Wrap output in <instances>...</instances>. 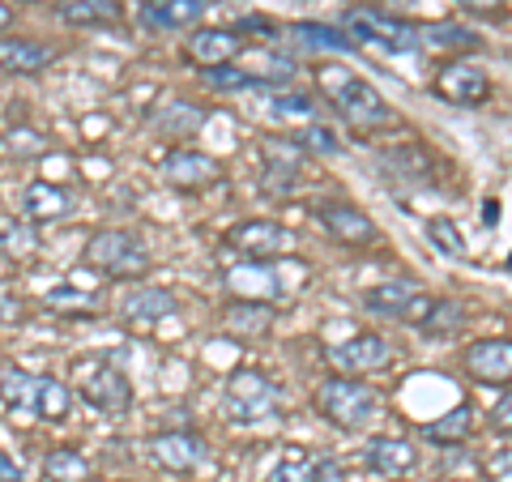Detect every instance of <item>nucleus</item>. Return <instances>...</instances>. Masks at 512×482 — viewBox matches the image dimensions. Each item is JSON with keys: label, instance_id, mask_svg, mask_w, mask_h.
<instances>
[{"label": "nucleus", "instance_id": "obj_1", "mask_svg": "<svg viewBox=\"0 0 512 482\" xmlns=\"http://www.w3.org/2000/svg\"><path fill=\"white\" fill-rule=\"evenodd\" d=\"M320 90L329 94V103L342 111V120L355 128V133H380V128H389L397 120L393 107L384 103V94L367 82V77L338 69V64L320 69Z\"/></svg>", "mask_w": 512, "mask_h": 482}, {"label": "nucleus", "instance_id": "obj_2", "mask_svg": "<svg viewBox=\"0 0 512 482\" xmlns=\"http://www.w3.org/2000/svg\"><path fill=\"white\" fill-rule=\"evenodd\" d=\"M316 410L338 431H363L376 423L380 393L367 380H325L316 389Z\"/></svg>", "mask_w": 512, "mask_h": 482}, {"label": "nucleus", "instance_id": "obj_3", "mask_svg": "<svg viewBox=\"0 0 512 482\" xmlns=\"http://www.w3.org/2000/svg\"><path fill=\"white\" fill-rule=\"evenodd\" d=\"M278 401H282L278 384L265 372H256V367H235L227 384H222V414L231 423H261L278 410Z\"/></svg>", "mask_w": 512, "mask_h": 482}, {"label": "nucleus", "instance_id": "obj_4", "mask_svg": "<svg viewBox=\"0 0 512 482\" xmlns=\"http://www.w3.org/2000/svg\"><path fill=\"white\" fill-rule=\"evenodd\" d=\"M82 265L107 273V278H141V273H150V252L128 231H94L82 252Z\"/></svg>", "mask_w": 512, "mask_h": 482}, {"label": "nucleus", "instance_id": "obj_5", "mask_svg": "<svg viewBox=\"0 0 512 482\" xmlns=\"http://www.w3.org/2000/svg\"><path fill=\"white\" fill-rule=\"evenodd\" d=\"M77 393H82L86 406L107 414V419H120V414L133 406V384H128V376L107 359L77 363Z\"/></svg>", "mask_w": 512, "mask_h": 482}, {"label": "nucleus", "instance_id": "obj_6", "mask_svg": "<svg viewBox=\"0 0 512 482\" xmlns=\"http://www.w3.org/2000/svg\"><path fill=\"white\" fill-rule=\"evenodd\" d=\"M363 308L376 312V316L402 320V325H423L427 312L436 308V299H431L414 278H393V282H380L372 291H363Z\"/></svg>", "mask_w": 512, "mask_h": 482}, {"label": "nucleus", "instance_id": "obj_7", "mask_svg": "<svg viewBox=\"0 0 512 482\" xmlns=\"http://www.w3.org/2000/svg\"><path fill=\"white\" fill-rule=\"evenodd\" d=\"M227 248L244 252L248 261H274V256H286L295 248V231L269 218H244L227 231Z\"/></svg>", "mask_w": 512, "mask_h": 482}, {"label": "nucleus", "instance_id": "obj_8", "mask_svg": "<svg viewBox=\"0 0 512 482\" xmlns=\"http://www.w3.org/2000/svg\"><path fill=\"white\" fill-rule=\"evenodd\" d=\"M346 26L359 35V43H384V47H393V52H414V47H423V26H410L402 18H393V13L359 9L346 18Z\"/></svg>", "mask_w": 512, "mask_h": 482}, {"label": "nucleus", "instance_id": "obj_9", "mask_svg": "<svg viewBox=\"0 0 512 482\" xmlns=\"http://www.w3.org/2000/svg\"><path fill=\"white\" fill-rule=\"evenodd\" d=\"M150 457H154L158 470H167V474H192L205 457H210V444H205L192 427H171V431H158L150 440Z\"/></svg>", "mask_w": 512, "mask_h": 482}, {"label": "nucleus", "instance_id": "obj_10", "mask_svg": "<svg viewBox=\"0 0 512 482\" xmlns=\"http://www.w3.org/2000/svg\"><path fill=\"white\" fill-rule=\"evenodd\" d=\"M158 175L171 184V188H180V192H205V188H214L222 180V163L214 154H201V150H188V146H175L167 158H163V167H158Z\"/></svg>", "mask_w": 512, "mask_h": 482}, {"label": "nucleus", "instance_id": "obj_11", "mask_svg": "<svg viewBox=\"0 0 512 482\" xmlns=\"http://www.w3.org/2000/svg\"><path fill=\"white\" fill-rule=\"evenodd\" d=\"M325 363L338 367L346 376H363V372H380V367L393 363V346L384 342L380 333H359L346 337L338 346H325Z\"/></svg>", "mask_w": 512, "mask_h": 482}, {"label": "nucleus", "instance_id": "obj_12", "mask_svg": "<svg viewBox=\"0 0 512 482\" xmlns=\"http://www.w3.org/2000/svg\"><path fill=\"white\" fill-rule=\"evenodd\" d=\"M316 222L333 239H338V244H346V248H372V244H380V227L363 210H355V205H346V201L316 205Z\"/></svg>", "mask_w": 512, "mask_h": 482}, {"label": "nucleus", "instance_id": "obj_13", "mask_svg": "<svg viewBox=\"0 0 512 482\" xmlns=\"http://www.w3.org/2000/svg\"><path fill=\"white\" fill-rule=\"evenodd\" d=\"M436 94L457 107H474V103H487L491 94V77L478 69L470 60H448L444 69L436 73Z\"/></svg>", "mask_w": 512, "mask_h": 482}, {"label": "nucleus", "instance_id": "obj_14", "mask_svg": "<svg viewBox=\"0 0 512 482\" xmlns=\"http://www.w3.org/2000/svg\"><path fill=\"white\" fill-rule=\"evenodd\" d=\"M244 52V39L231 26H201L188 35V60L201 64V69H222Z\"/></svg>", "mask_w": 512, "mask_h": 482}, {"label": "nucleus", "instance_id": "obj_15", "mask_svg": "<svg viewBox=\"0 0 512 482\" xmlns=\"http://www.w3.org/2000/svg\"><path fill=\"white\" fill-rule=\"evenodd\" d=\"M363 461H367V470L380 478H402L419 465V448L402 436H372L363 448Z\"/></svg>", "mask_w": 512, "mask_h": 482}, {"label": "nucleus", "instance_id": "obj_16", "mask_svg": "<svg viewBox=\"0 0 512 482\" xmlns=\"http://www.w3.org/2000/svg\"><path fill=\"white\" fill-rule=\"evenodd\" d=\"M175 308H180L175 295L167 286H154V282H137L133 291L120 299V316L128 325H158V320H167Z\"/></svg>", "mask_w": 512, "mask_h": 482}, {"label": "nucleus", "instance_id": "obj_17", "mask_svg": "<svg viewBox=\"0 0 512 482\" xmlns=\"http://www.w3.org/2000/svg\"><path fill=\"white\" fill-rule=\"evenodd\" d=\"M466 372L483 384H500L512 376V337H483L466 346Z\"/></svg>", "mask_w": 512, "mask_h": 482}, {"label": "nucleus", "instance_id": "obj_18", "mask_svg": "<svg viewBox=\"0 0 512 482\" xmlns=\"http://www.w3.org/2000/svg\"><path fill=\"white\" fill-rule=\"evenodd\" d=\"M222 286H227L231 295H239V299H252V303H269V299H278L286 291V286L278 282V273L269 269L265 261H244V265L227 269Z\"/></svg>", "mask_w": 512, "mask_h": 482}, {"label": "nucleus", "instance_id": "obj_19", "mask_svg": "<svg viewBox=\"0 0 512 482\" xmlns=\"http://www.w3.org/2000/svg\"><path fill=\"white\" fill-rule=\"evenodd\" d=\"M73 214V192L52 180H35L22 192V218L26 222H60Z\"/></svg>", "mask_w": 512, "mask_h": 482}, {"label": "nucleus", "instance_id": "obj_20", "mask_svg": "<svg viewBox=\"0 0 512 482\" xmlns=\"http://www.w3.org/2000/svg\"><path fill=\"white\" fill-rule=\"evenodd\" d=\"M299 163H303V150L299 141H265V192L274 197H286L295 192L299 184Z\"/></svg>", "mask_w": 512, "mask_h": 482}, {"label": "nucleus", "instance_id": "obj_21", "mask_svg": "<svg viewBox=\"0 0 512 482\" xmlns=\"http://www.w3.org/2000/svg\"><path fill=\"white\" fill-rule=\"evenodd\" d=\"M56 52L47 43L35 39H0V73L9 77H35L43 69H52Z\"/></svg>", "mask_w": 512, "mask_h": 482}, {"label": "nucleus", "instance_id": "obj_22", "mask_svg": "<svg viewBox=\"0 0 512 482\" xmlns=\"http://www.w3.org/2000/svg\"><path fill=\"white\" fill-rule=\"evenodd\" d=\"M205 0H146L141 9V22L154 30H192L205 18Z\"/></svg>", "mask_w": 512, "mask_h": 482}, {"label": "nucleus", "instance_id": "obj_23", "mask_svg": "<svg viewBox=\"0 0 512 482\" xmlns=\"http://www.w3.org/2000/svg\"><path fill=\"white\" fill-rule=\"evenodd\" d=\"M0 401L5 410L18 419V414H30L39 419V401H43V376H30V372H9L5 384H0Z\"/></svg>", "mask_w": 512, "mask_h": 482}, {"label": "nucleus", "instance_id": "obj_24", "mask_svg": "<svg viewBox=\"0 0 512 482\" xmlns=\"http://www.w3.org/2000/svg\"><path fill=\"white\" fill-rule=\"evenodd\" d=\"M56 13L64 26H77V30H90V26H111L120 18V5L116 0H56Z\"/></svg>", "mask_w": 512, "mask_h": 482}, {"label": "nucleus", "instance_id": "obj_25", "mask_svg": "<svg viewBox=\"0 0 512 482\" xmlns=\"http://www.w3.org/2000/svg\"><path fill=\"white\" fill-rule=\"evenodd\" d=\"M274 325V312L269 303H252V299H239L231 308H222V329L235 333V337H261Z\"/></svg>", "mask_w": 512, "mask_h": 482}, {"label": "nucleus", "instance_id": "obj_26", "mask_svg": "<svg viewBox=\"0 0 512 482\" xmlns=\"http://www.w3.org/2000/svg\"><path fill=\"white\" fill-rule=\"evenodd\" d=\"M320 465H325V457L308 453V448H282L265 482H320Z\"/></svg>", "mask_w": 512, "mask_h": 482}, {"label": "nucleus", "instance_id": "obj_27", "mask_svg": "<svg viewBox=\"0 0 512 482\" xmlns=\"http://www.w3.org/2000/svg\"><path fill=\"white\" fill-rule=\"evenodd\" d=\"M269 116H274L278 124H312L316 120V99L312 94H303V90H278V94H269Z\"/></svg>", "mask_w": 512, "mask_h": 482}, {"label": "nucleus", "instance_id": "obj_28", "mask_svg": "<svg viewBox=\"0 0 512 482\" xmlns=\"http://www.w3.org/2000/svg\"><path fill=\"white\" fill-rule=\"evenodd\" d=\"M474 431V410L461 401V406H453L448 414H440L436 423H423V436L431 444H461Z\"/></svg>", "mask_w": 512, "mask_h": 482}, {"label": "nucleus", "instance_id": "obj_29", "mask_svg": "<svg viewBox=\"0 0 512 482\" xmlns=\"http://www.w3.org/2000/svg\"><path fill=\"white\" fill-rule=\"evenodd\" d=\"M47 482H90V461L77 448H52L43 461Z\"/></svg>", "mask_w": 512, "mask_h": 482}, {"label": "nucleus", "instance_id": "obj_30", "mask_svg": "<svg viewBox=\"0 0 512 482\" xmlns=\"http://www.w3.org/2000/svg\"><path fill=\"white\" fill-rule=\"evenodd\" d=\"M483 43L470 26H457V22H431L423 26V47H448V52H474Z\"/></svg>", "mask_w": 512, "mask_h": 482}, {"label": "nucleus", "instance_id": "obj_31", "mask_svg": "<svg viewBox=\"0 0 512 482\" xmlns=\"http://www.w3.org/2000/svg\"><path fill=\"white\" fill-rule=\"evenodd\" d=\"M295 141H299V150H303V154H316V158H338V154H342L338 133H333L329 124H320V120L303 124L299 133H295Z\"/></svg>", "mask_w": 512, "mask_h": 482}, {"label": "nucleus", "instance_id": "obj_32", "mask_svg": "<svg viewBox=\"0 0 512 482\" xmlns=\"http://www.w3.org/2000/svg\"><path fill=\"white\" fill-rule=\"evenodd\" d=\"M291 35L299 43H308V47H329V52H355V39H346L338 35L333 26H320V22H299L291 26Z\"/></svg>", "mask_w": 512, "mask_h": 482}, {"label": "nucleus", "instance_id": "obj_33", "mask_svg": "<svg viewBox=\"0 0 512 482\" xmlns=\"http://www.w3.org/2000/svg\"><path fill=\"white\" fill-rule=\"evenodd\" d=\"M205 124V111L192 107V103H171L163 116H158V128L171 137H184V133H197V128Z\"/></svg>", "mask_w": 512, "mask_h": 482}, {"label": "nucleus", "instance_id": "obj_34", "mask_svg": "<svg viewBox=\"0 0 512 482\" xmlns=\"http://www.w3.org/2000/svg\"><path fill=\"white\" fill-rule=\"evenodd\" d=\"M73 406V393H69V384L64 380H52V376H43V401H39V419L43 423H60L64 414H69Z\"/></svg>", "mask_w": 512, "mask_h": 482}, {"label": "nucleus", "instance_id": "obj_35", "mask_svg": "<svg viewBox=\"0 0 512 482\" xmlns=\"http://www.w3.org/2000/svg\"><path fill=\"white\" fill-rule=\"evenodd\" d=\"M461 325H466V312H461V303H436V308L427 312V320H423V333H431V337H448V333H457Z\"/></svg>", "mask_w": 512, "mask_h": 482}, {"label": "nucleus", "instance_id": "obj_36", "mask_svg": "<svg viewBox=\"0 0 512 482\" xmlns=\"http://www.w3.org/2000/svg\"><path fill=\"white\" fill-rule=\"evenodd\" d=\"M5 154L18 158V163L39 158V154H47V137L35 133V128H13V133H5Z\"/></svg>", "mask_w": 512, "mask_h": 482}, {"label": "nucleus", "instance_id": "obj_37", "mask_svg": "<svg viewBox=\"0 0 512 482\" xmlns=\"http://www.w3.org/2000/svg\"><path fill=\"white\" fill-rule=\"evenodd\" d=\"M205 82H210L214 90H252V86H265L261 73H244L235 69V64H222V69H205Z\"/></svg>", "mask_w": 512, "mask_h": 482}, {"label": "nucleus", "instance_id": "obj_38", "mask_svg": "<svg viewBox=\"0 0 512 482\" xmlns=\"http://www.w3.org/2000/svg\"><path fill=\"white\" fill-rule=\"evenodd\" d=\"M0 244H5L9 252H35V244H39V239H35V227H30V222L22 218H5V222H0Z\"/></svg>", "mask_w": 512, "mask_h": 482}, {"label": "nucleus", "instance_id": "obj_39", "mask_svg": "<svg viewBox=\"0 0 512 482\" xmlns=\"http://www.w3.org/2000/svg\"><path fill=\"white\" fill-rule=\"evenodd\" d=\"M427 235L436 239V248L444 256H461V252H466V239H461L457 222H448V218H427Z\"/></svg>", "mask_w": 512, "mask_h": 482}, {"label": "nucleus", "instance_id": "obj_40", "mask_svg": "<svg viewBox=\"0 0 512 482\" xmlns=\"http://www.w3.org/2000/svg\"><path fill=\"white\" fill-rule=\"evenodd\" d=\"M491 427L504 431V436H512V393H504V397L491 406Z\"/></svg>", "mask_w": 512, "mask_h": 482}, {"label": "nucleus", "instance_id": "obj_41", "mask_svg": "<svg viewBox=\"0 0 512 482\" xmlns=\"http://www.w3.org/2000/svg\"><path fill=\"white\" fill-rule=\"evenodd\" d=\"M0 482H22V465L0 453Z\"/></svg>", "mask_w": 512, "mask_h": 482}, {"label": "nucleus", "instance_id": "obj_42", "mask_svg": "<svg viewBox=\"0 0 512 482\" xmlns=\"http://www.w3.org/2000/svg\"><path fill=\"white\" fill-rule=\"evenodd\" d=\"M457 5H466V9H474V13H487V9H500L504 0H457Z\"/></svg>", "mask_w": 512, "mask_h": 482}, {"label": "nucleus", "instance_id": "obj_43", "mask_svg": "<svg viewBox=\"0 0 512 482\" xmlns=\"http://www.w3.org/2000/svg\"><path fill=\"white\" fill-rule=\"evenodd\" d=\"M13 312H18V303H13L9 295H0V320H13Z\"/></svg>", "mask_w": 512, "mask_h": 482}, {"label": "nucleus", "instance_id": "obj_44", "mask_svg": "<svg viewBox=\"0 0 512 482\" xmlns=\"http://www.w3.org/2000/svg\"><path fill=\"white\" fill-rule=\"evenodd\" d=\"M9 26H13V9L0 5V30H9Z\"/></svg>", "mask_w": 512, "mask_h": 482}, {"label": "nucleus", "instance_id": "obj_45", "mask_svg": "<svg viewBox=\"0 0 512 482\" xmlns=\"http://www.w3.org/2000/svg\"><path fill=\"white\" fill-rule=\"evenodd\" d=\"M483 210H487V214H483L487 222H495V218H500V205H495V201H487V205H483Z\"/></svg>", "mask_w": 512, "mask_h": 482}]
</instances>
